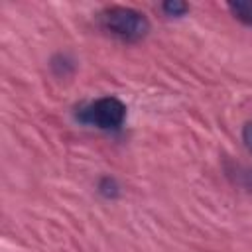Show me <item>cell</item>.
<instances>
[{
  "mask_svg": "<svg viewBox=\"0 0 252 252\" xmlns=\"http://www.w3.org/2000/svg\"><path fill=\"white\" fill-rule=\"evenodd\" d=\"M100 24L104 30H108L110 33L122 39H140L150 30V24L144 14L122 6H112L104 10L100 14Z\"/></svg>",
  "mask_w": 252,
  "mask_h": 252,
  "instance_id": "obj_1",
  "label": "cell"
},
{
  "mask_svg": "<svg viewBox=\"0 0 252 252\" xmlns=\"http://www.w3.org/2000/svg\"><path fill=\"white\" fill-rule=\"evenodd\" d=\"M124 116H126V106L114 96L98 98L81 112V120L94 124L96 128L102 130L118 128L124 122Z\"/></svg>",
  "mask_w": 252,
  "mask_h": 252,
  "instance_id": "obj_2",
  "label": "cell"
},
{
  "mask_svg": "<svg viewBox=\"0 0 252 252\" xmlns=\"http://www.w3.org/2000/svg\"><path fill=\"white\" fill-rule=\"evenodd\" d=\"M228 10L244 24H252V0H236L228 4Z\"/></svg>",
  "mask_w": 252,
  "mask_h": 252,
  "instance_id": "obj_3",
  "label": "cell"
},
{
  "mask_svg": "<svg viewBox=\"0 0 252 252\" xmlns=\"http://www.w3.org/2000/svg\"><path fill=\"white\" fill-rule=\"evenodd\" d=\"M161 8H163L169 16H181V14H185V12L189 10V6H187L185 2H177V0H173V2H165Z\"/></svg>",
  "mask_w": 252,
  "mask_h": 252,
  "instance_id": "obj_4",
  "label": "cell"
},
{
  "mask_svg": "<svg viewBox=\"0 0 252 252\" xmlns=\"http://www.w3.org/2000/svg\"><path fill=\"white\" fill-rule=\"evenodd\" d=\"M242 138H244V144H246V148L252 152V120L244 124V130H242Z\"/></svg>",
  "mask_w": 252,
  "mask_h": 252,
  "instance_id": "obj_5",
  "label": "cell"
}]
</instances>
